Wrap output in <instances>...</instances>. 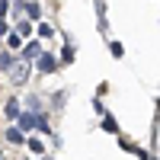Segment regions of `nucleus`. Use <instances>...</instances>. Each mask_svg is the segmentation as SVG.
Wrapping results in <instances>:
<instances>
[{
    "label": "nucleus",
    "instance_id": "nucleus-4",
    "mask_svg": "<svg viewBox=\"0 0 160 160\" xmlns=\"http://www.w3.org/2000/svg\"><path fill=\"white\" fill-rule=\"evenodd\" d=\"M3 32H7V22H3V19H0V35H3Z\"/></svg>",
    "mask_w": 160,
    "mask_h": 160
},
{
    "label": "nucleus",
    "instance_id": "nucleus-3",
    "mask_svg": "<svg viewBox=\"0 0 160 160\" xmlns=\"http://www.w3.org/2000/svg\"><path fill=\"white\" fill-rule=\"evenodd\" d=\"M7 115H19V106L16 102H7Z\"/></svg>",
    "mask_w": 160,
    "mask_h": 160
},
{
    "label": "nucleus",
    "instance_id": "nucleus-1",
    "mask_svg": "<svg viewBox=\"0 0 160 160\" xmlns=\"http://www.w3.org/2000/svg\"><path fill=\"white\" fill-rule=\"evenodd\" d=\"M19 128H35V118L32 115H19Z\"/></svg>",
    "mask_w": 160,
    "mask_h": 160
},
{
    "label": "nucleus",
    "instance_id": "nucleus-2",
    "mask_svg": "<svg viewBox=\"0 0 160 160\" xmlns=\"http://www.w3.org/2000/svg\"><path fill=\"white\" fill-rule=\"evenodd\" d=\"M38 68H42V71H51V68H55V58H42V61H38Z\"/></svg>",
    "mask_w": 160,
    "mask_h": 160
}]
</instances>
